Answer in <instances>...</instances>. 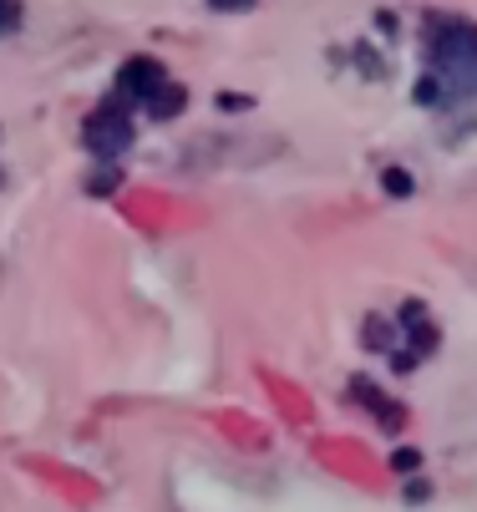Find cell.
<instances>
[{
  "label": "cell",
  "instance_id": "cell-2",
  "mask_svg": "<svg viewBox=\"0 0 477 512\" xmlns=\"http://www.w3.org/2000/svg\"><path fill=\"white\" fill-rule=\"evenodd\" d=\"M82 142H87L97 158H122V153L132 148V112H127L117 97H107V102L87 117Z\"/></svg>",
  "mask_w": 477,
  "mask_h": 512
},
{
  "label": "cell",
  "instance_id": "cell-13",
  "mask_svg": "<svg viewBox=\"0 0 477 512\" xmlns=\"http://www.w3.org/2000/svg\"><path fill=\"white\" fill-rule=\"evenodd\" d=\"M0 16H6V31H16V26H21V6H6Z\"/></svg>",
  "mask_w": 477,
  "mask_h": 512
},
{
  "label": "cell",
  "instance_id": "cell-3",
  "mask_svg": "<svg viewBox=\"0 0 477 512\" xmlns=\"http://www.w3.org/2000/svg\"><path fill=\"white\" fill-rule=\"evenodd\" d=\"M163 87H168L163 61H158V56H132V61H122V66H117L112 97H117L127 112H132V107H143V112H148V102H153Z\"/></svg>",
  "mask_w": 477,
  "mask_h": 512
},
{
  "label": "cell",
  "instance_id": "cell-12",
  "mask_svg": "<svg viewBox=\"0 0 477 512\" xmlns=\"http://www.w3.org/2000/svg\"><path fill=\"white\" fill-rule=\"evenodd\" d=\"M219 107H229V112H244V107H249V97H244V92H224V97H219Z\"/></svg>",
  "mask_w": 477,
  "mask_h": 512
},
{
  "label": "cell",
  "instance_id": "cell-7",
  "mask_svg": "<svg viewBox=\"0 0 477 512\" xmlns=\"http://www.w3.org/2000/svg\"><path fill=\"white\" fill-rule=\"evenodd\" d=\"M366 350H386V355H396V330H391V320L366 315Z\"/></svg>",
  "mask_w": 477,
  "mask_h": 512
},
{
  "label": "cell",
  "instance_id": "cell-4",
  "mask_svg": "<svg viewBox=\"0 0 477 512\" xmlns=\"http://www.w3.org/2000/svg\"><path fill=\"white\" fill-rule=\"evenodd\" d=\"M401 325H406V350L391 355V371H417V365L437 350V325H432V315H427L422 300H406L401 305Z\"/></svg>",
  "mask_w": 477,
  "mask_h": 512
},
{
  "label": "cell",
  "instance_id": "cell-1",
  "mask_svg": "<svg viewBox=\"0 0 477 512\" xmlns=\"http://www.w3.org/2000/svg\"><path fill=\"white\" fill-rule=\"evenodd\" d=\"M427 71L442 82V112L477 107V26L442 16L427 26Z\"/></svg>",
  "mask_w": 477,
  "mask_h": 512
},
{
  "label": "cell",
  "instance_id": "cell-9",
  "mask_svg": "<svg viewBox=\"0 0 477 512\" xmlns=\"http://www.w3.org/2000/svg\"><path fill=\"white\" fill-rule=\"evenodd\" d=\"M391 472H401V477L422 472V452H417V447H396V452H391Z\"/></svg>",
  "mask_w": 477,
  "mask_h": 512
},
{
  "label": "cell",
  "instance_id": "cell-6",
  "mask_svg": "<svg viewBox=\"0 0 477 512\" xmlns=\"http://www.w3.org/2000/svg\"><path fill=\"white\" fill-rule=\"evenodd\" d=\"M183 107H188V92H183L178 82H168V87L148 102V117H153V122H168V117H178Z\"/></svg>",
  "mask_w": 477,
  "mask_h": 512
},
{
  "label": "cell",
  "instance_id": "cell-8",
  "mask_svg": "<svg viewBox=\"0 0 477 512\" xmlns=\"http://www.w3.org/2000/svg\"><path fill=\"white\" fill-rule=\"evenodd\" d=\"M381 188L391 193V198H412V173H406V168H381Z\"/></svg>",
  "mask_w": 477,
  "mask_h": 512
},
{
  "label": "cell",
  "instance_id": "cell-5",
  "mask_svg": "<svg viewBox=\"0 0 477 512\" xmlns=\"http://www.w3.org/2000/svg\"><path fill=\"white\" fill-rule=\"evenodd\" d=\"M351 396H356V401H361L386 431H401V426H406V406H396V401H391L386 391H376L366 376H351Z\"/></svg>",
  "mask_w": 477,
  "mask_h": 512
},
{
  "label": "cell",
  "instance_id": "cell-10",
  "mask_svg": "<svg viewBox=\"0 0 477 512\" xmlns=\"http://www.w3.org/2000/svg\"><path fill=\"white\" fill-rule=\"evenodd\" d=\"M117 183H122V173H117V168H102V173L87 178V193H92V198H107V193H117Z\"/></svg>",
  "mask_w": 477,
  "mask_h": 512
},
{
  "label": "cell",
  "instance_id": "cell-11",
  "mask_svg": "<svg viewBox=\"0 0 477 512\" xmlns=\"http://www.w3.org/2000/svg\"><path fill=\"white\" fill-rule=\"evenodd\" d=\"M214 16H239V11H254V0H209Z\"/></svg>",
  "mask_w": 477,
  "mask_h": 512
}]
</instances>
